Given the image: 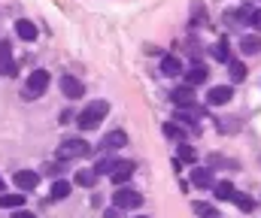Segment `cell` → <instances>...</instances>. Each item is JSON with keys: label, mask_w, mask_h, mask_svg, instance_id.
<instances>
[{"label": "cell", "mask_w": 261, "mask_h": 218, "mask_svg": "<svg viewBox=\"0 0 261 218\" xmlns=\"http://www.w3.org/2000/svg\"><path fill=\"white\" fill-rule=\"evenodd\" d=\"M249 24H252V27L261 34V9H252V18H249Z\"/></svg>", "instance_id": "32"}, {"label": "cell", "mask_w": 261, "mask_h": 218, "mask_svg": "<svg viewBox=\"0 0 261 218\" xmlns=\"http://www.w3.org/2000/svg\"><path fill=\"white\" fill-rule=\"evenodd\" d=\"M58 85H61V94H64L67 100H82V97H85V85H82L76 76H70V73L58 79Z\"/></svg>", "instance_id": "5"}, {"label": "cell", "mask_w": 261, "mask_h": 218, "mask_svg": "<svg viewBox=\"0 0 261 218\" xmlns=\"http://www.w3.org/2000/svg\"><path fill=\"white\" fill-rule=\"evenodd\" d=\"M15 73V61H12V46L0 43V76H12Z\"/></svg>", "instance_id": "13"}, {"label": "cell", "mask_w": 261, "mask_h": 218, "mask_svg": "<svg viewBox=\"0 0 261 218\" xmlns=\"http://www.w3.org/2000/svg\"><path fill=\"white\" fill-rule=\"evenodd\" d=\"M213 194H216V200H222V203H225V200H234L237 188L225 179V182H216V185H213Z\"/></svg>", "instance_id": "23"}, {"label": "cell", "mask_w": 261, "mask_h": 218, "mask_svg": "<svg viewBox=\"0 0 261 218\" xmlns=\"http://www.w3.org/2000/svg\"><path fill=\"white\" fill-rule=\"evenodd\" d=\"M189 24H192V27H203V24H206V6H203L200 0H195V3H192V15H189Z\"/></svg>", "instance_id": "24"}, {"label": "cell", "mask_w": 261, "mask_h": 218, "mask_svg": "<svg viewBox=\"0 0 261 218\" xmlns=\"http://www.w3.org/2000/svg\"><path fill=\"white\" fill-rule=\"evenodd\" d=\"M176 115H179L182 124H195V118H203L206 112H203V106L192 103V106H176Z\"/></svg>", "instance_id": "12"}, {"label": "cell", "mask_w": 261, "mask_h": 218, "mask_svg": "<svg viewBox=\"0 0 261 218\" xmlns=\"http://www.w3.org/2000/svg\"><path fill=\"white\" fill-rule=\"evenodd\" d=\"M206 79H210V70H206L203 64H195L192 70L186 73V85H189V88H197V85H203Z\"/></svg>", "instance_id": "15"}, {"label": "cell", "mask_w": 261, "mask_h": 218, "mask_svg": "<svg viewBox=\"0 0 261 218\" xmlns=\"http://www.w3.org/2000/svg\"><path fill=\"white\" fill-rule=\"evenodd\" d=\"M231 97H234L231 85H213L206 91V106H225V103H231Z\"/></svg>", "instance_id": "6"}, {"label": "cell", "mask_w": 261, "mask_h": 218, "mask_svg": "<svg viewBox=\"0 0 261 218\" xmlns=\"http://www.w3.org/2000/svg\"><path fill=\"white\" fill-rule=\"evenodd\" d=\"M192 212H195V215H206V218H216V209H213L210 203H200V200H195V203H192Z\"/></svg>", "instance_id": "30"}, {"label": "cell", "mask_w": 261, "mask_h": 218, "mask_svg": "<svg viewBox=\"0 0 261 218\" xmlns=\"http://www.w3.org/2000/svg\"><path fill=\"white\" fill-rule=\"evenodd\" d=\"M113 206L122 209V212L140 209V206H143V194L134 191V188H128V185H122V188H116V194H113Z\"/></svg>", "instance_id": "3"}, {"label": "cell", "mask_w": 261, "mask_h": 218, "mask_svg": "<svg viewBox=\"0 0 261 218\" xmlns=\"http://www.w3.org/2000/svg\"><path fill=\"white\" fill-rule=\"evenodd\" d=\"M161 73L164 76H179L182 73V58L179 55H164L161 58Z\"/></svg>", "instance_id": "19"}, {"label": "cell", "mask_w": 261, "mask_h": 218, "mask_svg": "<svg viewBox=\"0 0 261 218\" xmlns=\"http://www.w3.org/2000/svg\"><path fill=\"white\" fill-rule=\"evenodd\" d=\"M195 161H197V151L192 148V145H186V143L176 145V158H173L176 167H179V164H195Z\"/></svg>", "instance_id": "21"}, {"label": "cell", "mask_w": 261, "mask_h": 218, "mask_svg": "<svg viewBox=\"0 0 261 218\" xmlns=\"http://www.w3.org/2000/svg\"><path fill=\"white\" fill-rule=\"evenodd\" d=\"M228 70H231V79L234 82H243L246 79V64L243 61H228Z\"/></svg>", "instance_id": "29"}, {"label": "cell", "mask_w": 261, "mask_h": 218, "mask_svg": "<svg viewBox=\"0 0 261 218\" xmlns=\"http://www.w3.org/2000/svg\"><path fill=\"white\" fill-rule=\"evenodd\" d=\"M213 58H216V61H222V64H228V61H231V52H228V40H219V43L213 46Z\"/></svg>", "instance_id": "27"}, {"label": "cell", "mask_w": 261, "mask_h": 218, "mask_svg": "<svg viewBox=\"0 0 261 218\" xmlns=\"http://www.w3.org/2000/svg\"><path fill=\"white\" fill-rule=\"evenodd\" d=\"M94 182H97V173L88 167V170H76V176H73V185H79V188H94Z\"/></svg>", "instance_id": "22"}, {"label": "cell", "mask_w": 261, "mask_h": 218, "mask_svg": "<svg viewBox=\"0 0 261 218\" xmlns=\"http://www.w3.org/2000/svg\"><path fill=\"white\" fill-rule=\"evenodd\" d=\"M91 151V145L85 143L82 137H67L64 143L58 145V161H76V158H85Z\"/></svg>", "instance_id": "2"}, {"label": "cell", "mask_w": 261, "mask_h": 218, "mask_svg": "<svg viewBox=\"0 0 261 218\" xmlns=\"http://www.w3.org/2000/svg\"><path fill=\"white\" fill-rule=\"evenodd\" d=\"M170 100H173V106H192V103H195V88H189V85L173 88Z\"/></svg>", "instance_id": "14"}, {"label": "cell", "mask_w": 261, "mask_h": 218, "mask_svg": "<svg viewBox=\"0 0 261 218\" xmlns=\"http://www.w3.org/2000/svg\"><path fill=\"white\" fill-rule=\"evenodd\" d=\"M249 18H252V6H240L237 12H225V24H228V27L249 24Z\"/></svg>", "instance_id": "11"}, {"label": "cell", "mask_w": 261, "mask_h": 218, "mask_svg": "<svg viewBox=\"0 0 261 218\" xmlns=\"http://www.w3.org/2000/svg\"><path fill=\"white\" fill-rule=\"evenodd\" d=\"M70 182H64V179H55V185H52V191H49V197L52 200H67L70 197Z\"/></svg>", "instance_id": "25"}, {"label": "cell", "mask_w": 261, "mask_h": 218, "mask_svg": "<svg viewBox=\"0 0 261 218\" xmlns=\"http://www.w3.org/2000/svg\"><path fill=\"white\" fill-rule=\"evenodd\" d=\"M240 52H243V55H258L261 52V37L258 34H246V37H240Z\"/></svg>", "instance_id": "20"}, {"label": "cell", "mask_w": 261, "mask_h": 218, "mask_svg": "<svg viewBox=\"0 0 261 218\" xmlns=\"http://www.w3.org/2000/svg\"><path fill=\"white\" fill-rule=\"evenodd\" d=\"M37 34H40V30H37V24H34L31 18H18V21H15V37H18V40L34 43V40H37Z\"/></svg>", "instance_id": "10"}, {"label": "cell", "mask_w": 261, "mask_h": 218, "mask_svg": "<svg viewBox=\"0 0 261 218\" xmlns=\"http://www.w3.org/2000/svg\"><path fill=\"white\" fill-rule=\"evenodd\" d=\"M116 164H119V161H116L113 154H100V158L94 161V167H91V170H94V173H97V179H100V176H110V173L116 170Z\"/></svg>", "instance_id": "16"}, {"label": "cell", "mask_w": 261, "mask_h": 218, "mask_svg": "<svg viewBox=\"0 0 261 218\" xmlns=\"http://www.w3.org/2000/svg\"><path fill=\"white\" fill-rule=\"evenodd\" d=\"M192 185H195V188H213V185H216L213 170H210V167H203V170H192Z\"/></svg>", "instance_id": "17"}, {"label": "cell", "mask_w": 261, "mask_h": 218, "mask_svg": "<svg viewBox=\"0 0 261 218\" xmlns=\"http://www.w3.org/2000/svg\"><path fill=\"white\" fill-rule=\"evenodd\" d=\"M103 218H122V209H116V206H110V209L103 212Z\"/></svg>", "instance_id": "34"}, {"label": "cell", "mask_w": 261, "mask_h": 218, "mask_svg": "<svg viewBox=\"0 0 261 218\" xmlns=\"http://www.w3.org/2000/svg\"><path fill=\"white\" fill-rule=\"evenodd\" d=\"M49 82H52L49 70H34L28 76V94H31V97H43V94L49 91Z\"/></svg>", "instance_id": "4"}, {"label": "cell", "mask_w": 261, "mask_h": 218, "mask_svg": "<svg viewBox=\"0 0 261 218\" xmlns=\"http://www.w3.org/2000/svg\"><path fill=\"white\" fill-rule=\"evenodd\" d=\"M137 218H149V215H137Z\"/></svg>", "instance_id": "37"}, {"label": "cell", "mask_w": 261, "mask_h": 218, "mask_svg": "<svg viewBox=\"0 0 261 218\" xmlns=\"http://www.w3.org/2000/svg\"><path fill=\"white\" fill-rule=\"evenodd\" d=\"M46 173H52V176H61V173H64V161H58V164H52V167H49Z\"/></svg>", "instance_id": "33"}, {"label": "cell", "mask_w": 261, "mask_h": 218, "mask_svg": "<svg viewBox=\"0 0 261 218\" xmlns=\"http://www.w3.org/2000/svg\"><path fill=\"white\" fill-rule=\"evenodd\" d=\"M107 112H110V103H107V100H91V103L76 115L79 131H94V128H100V121L107 118Z\"/></svg>", "instance_id": "1"}, {"label": "cell", "mask_w": 261, "mask_h": 218, "mask_svg": "<svg viewBox=\"0 0 261 218\" xmlns=\"http://www.w3.org/2000/svg\"><path fill=\"white\" fill-rule=\"evenodd\" d=\"M210 164H213V167H237L234 161H225V158H219V154H210Z\"/></svg>", "instance_id": "31"}, {"label": "cell", "mask_w": 261, "mask_h": 218, "mask_svg": "<svg viewBox=\"0 0 261 218\" xmlns=\"http://www.w3.org/2000/svg\"><path fill=\"white\" fill-rule=\"evenodd\" d=\"M134 173H137V164H134V161H119V164H116V170L110 173V179H113V185H119V188H122V185H128V182H130V176H134Z\"/></svg>", "instance_id": "7"}, {"label": "cell", "mask_w": 261, "mask_h": 218, "mask_svg": "<svg viewBox=\"0 0 261 218\" xmlns=\"http://www.w3.org/2000/svg\"><path fill=\"white\" fill-rule=\"evenodd\" d=\"M100 145H103V151H119V148L128 145V134H125V131H110V134L100 140Z\"/></svg>", "instance_id": "9"}, {"label": "cell", "mask_w": 261, "mask_h": 218, "mask_svg": "<svg viewBox=\"0 0 261 218\" xmlns=\"http://www.w3.org/2000/svg\"><path fill=\"white\" fill-rule=\"evenodd\" d=\"M12 182H15V188H18V191H37L40 176H37L34 170H18V173L12 176Z\"/></svg>", "instance_id": "8"}, {"label": "cell", "mask_w": 261, "mask_h": 218, "mask_svg": "<svg viewBox=\"0 0 261 218\" xmlns=\"http://www.w3.org/2000/svg\"><path fill=\"white\" fill-rule=\"evenodd\" d=\"M231 203H237V206H240V212H252V209H255V200H252L249 194H240V191L234 194V200H231Z\"/></svg>", "instance_id": "28"}, {"label": "cell", "mask_w": 261, "mask_h": 218, "mask_svg": "<svg viewBox=\"0 0 261 218\" xmlns=\"http://www.w3.org/2000/svg\"><path fill=\"white\" fill-rule=\"evenodd\" d=\"M161 131H164V137H167V140H173L176 145L186 143V137H189V134H186V128H182V124H176V121H164V128H161Z\"/></svg>", "instance_id": "18"}, {"label": "cell", "mask_w": 261, "mask_h": 218, "mask_svg": "<svg viewBox=\"0 0 261 218\" xmlns=\"http://www.w3.org/2000/svg\"><path fill=\"white\" fill-rule=\"evenodd\" d=\"M3 191H6V182H3V176H0V194H3Z\"/></svg>", "instance_id": "36"}, {"label": "cell", "mask_w": 261, "mask_h": 218, "mask_svg": "<svg viewBox=\"0 0 261 218\" xmlns=\"http://www.w3.org/2000/svg\"><path fill=\"white\" fill-rule=\"evenodd\" d=\"M24 194H0V209H21Z\"/></svg>", "instance_id": "26"}, {"label": "cell", "mask_w": 261, "mask_h": 218, "mask_svg": "<svg viewBox=\"0 0 261 218\" xmlns=\"http://www.w3.org/2000/svg\"><path fill=\"white\" fill-rule=\"evenodd\" d=\"M12 218H37L34 212H28V209H15V215Z\"/></svg>", "instance_id": "35"}]
</instances>
